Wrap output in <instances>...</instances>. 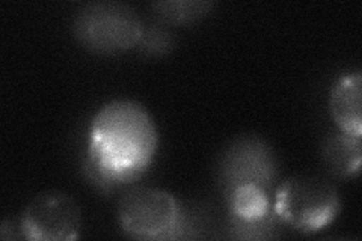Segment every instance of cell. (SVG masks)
<instances>
[{
  "label": "cell",
  "instance_id": "1",
  "mask_svg": "<svg viewBox=\"0 0 362 241\" xmlns=\"http://www.w3.org/2000/svg\"><path fill=\"white\" fill-rule=\"evenodd\" d=\"M157 143V127L148 110L132 100H115L90 122L88 162L109 184L127 182L150 166Z\"/></svg>",
  "mask_w": 362,
  "mask_h": 241
},
{
  "label": "cell",
  "instance_id": "2",
  "mask_svg": "<svg viewBox=\"0 0 362 241\" xmlns=\"http://www.w3.org/2000/svg\"><path fill=\"white\" fill-rule=\"evenodd\" d=\"M73 32L86 50L117 54L141 42L144 25L136 9L127 4L90 2L77 11Z\"/></svg>",
  "mask_w": 362,
  "mask_h": 241
},
{
  "label": "cell",
  "instance_id": "3",
  "mask_svg": "<svg viewBox=\"0 0 362 241\" xmlns=\"http://www.w3.org/2000/svg\"><path fill=\"white\" fill-rule=\"evenodd\" d=\"M274 213L294 229L315 233L338 216L339 194L322 177L296 175L279 186Z\"/></svg>",
  "mask_w": 362,
  "mask_h": 241
},
{
  "label": "cell",
  "instance_id": "4",
  "mask_svg": "<svg viewBox=\"0 0 362 241\" xmlns=\"http://www.w3.org/2000/svg\"><path fill=\"white\" fill-rule=\"evenodd\" d=\"M118 222L124 233L136 238L168 237L180 222V210L171 193L156 187L127 192L118 204Z\"/></svg>",
  "mask_w": 362,
  "mask_h": 241
},
{
  "label": "cell",
  "instance_id": "5",
  "mask_svg": "<svg viewBox=\"0 0 362 241\" xmlns=\"http://www.w3.org/2000/svg\"><path fill=\"white\" fill-rule=\"evenodd\" d=\"M82 213L78 204L64 192L50 190L33 198L21 214L20 229L28 240H74L81 231Z\"/></svg>",
  "mask_w": 362,
  "mask_h": 241
},
{
  "label": "cell",
  "instance_id": "6",
  "mask_svg": "<svg viewBox=\"0 0 362 241\" xmlns=\"http://www.w3.org/2000/svg\"><path fill=\"white\" fill-rule=\"evenodd\" d=\"M221 178L226 190L254 184L267 190L276 177V158L272 148L258 137H240L221 158Z\"/></svg>",
  "mask_w": 362,
  "mask_h": 241
},
{
  "label": "cell",
  "instance_id": "7",
  "mask_svg": "<svg viewBox=\"0 0 362 241\" xmlns=\"http://www.w3.org/2000/svg\"><path fill=\"white\" fill-rule=\"evenodd\" d=\"M362 77L352 73L341 77L331 93V113L341 131L352 136H362Z\"/></svg>",
  "mask_w": 362,
  "mask_h": 241
},
{
  "label": "cell",
  "instance_id": "8",
  "mask_svg": "<svg viewBox=\"0 0 362 241\" xmlns=\"http://www.w3.org/2000/svg\"><path fill=\"white\" fill-rule=\"evenodd\" d=\"M326 166L341 177L356 175L361 169V137L344 131L326 137L322 146Z\"/></svg>",
  "mask_w": 362,
  "mask_h": 241
},
{
  "label": "cell",
  "instance_id": "9",
  "mask_svg": "<svg viewBox=\"0 0 362 241\" xmlns=\"http://www.w3.org/2000/svg\"><path fill=\"white\" fill-rule=\"evenodd\" d=\"M231 216L237 222L258 223L270 219V201L266 190L254 186H237L228 192Z\"/></svg>",
  "mask_w": 362,
  "mask_h": 241
},
{
  "label": "cell",
  "instance_id": "10",
  "mask_svg": "<svg viewBox=\"0 0 362 241\" xmlns=\"http://www.w3.org/2000/svg\"><path fill=\"white\" fill-rule=\"evenodd\" d=\"M213 5V2H204V0H165V2H154L153 8L156 14L165 21L183 25L204 17Z\"/></svg>",
  "mask_w": 362,
  "mask_h": 241
}]
</instances>
